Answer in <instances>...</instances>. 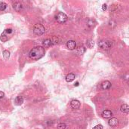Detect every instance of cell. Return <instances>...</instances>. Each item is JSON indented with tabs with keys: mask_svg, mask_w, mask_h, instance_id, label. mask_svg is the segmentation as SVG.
<instances>
[{
	"mask_svg": "<svg viewBox=\"0 0 129 129\" xmlns=\"http://www.w3.org/2000/svg\"><path fill=\"white\" fill-rule=\"evenodd\" d=\"M58 37L56 36H53L51 37V39H47L43 41L42 42V46L43 48H47V47H49L51 46V45H56L58 44Z\"/></svg>",
	"mask_w": 129,
	"mask_h": 129,
	"instance_id": "obj_2",
	"label": "cell"
},
{
	"mask_svg": "<svg viewBox=\"0 0 129 129\" xmlns=\"http://www.w3.org/2000/svg\"><path fill=\"white\" fill-rule=\"evenodd\" d=\"M67 47L68 49H70V50H73V49H75V47H76V43H75V42L73 40H69L67 42Z\"/></svg>",
	"mask_w": 129,
	"mask_h": 129,
	"instance_id": "obj_8",
	"label": "cell"
},
{
	"mask_svg": "<svg viewBox=\"0 0 129 129\" xmlns=\"http://www.w3.org/2000/svg\"><path fill=\"white\" fill-rule=\"evenodd\" d=\"M0 39H1V41L2 42H6L8 40V36L6 35L5 33H2L1 35V37H0Z\"/></svg>",
	"mask_w": 129,
	"mask_h": 129,
	"instance_id": "obj_19",
	"label": "cell"
},
{
	"mask_svg": "<svg viewBox=\"0 0 129 129\" xmlns=\"http://www.w3.org/2000/svg\"><path fill=\"white\" fill-rule=\"evenodd\" d=\"M104 127L102 125H96L95 127H94L92 129H103Z\"/></svg>",
	"mask_w": 129,
	"mask_h": 129,
	"instance_id": "obj_24",
	"label": "cell"
},
{
	"mask_svg": "<svg viewBox=\"0 0 129 129\" xmlns=\"http://www.w3.org/2000/svg\"><path fill=\"white\" fill-rule=\"evenodd\" d=\"M45 32V26L41 24H37L34 26L33 27V33L37 36H42L43 35Z\"/></svg>",
	"mask_w": 129,
	"mask_h": 129,
	"instance_id": "obj_3",
	"label": "cell"
},
{
	"mask_svg": "<svg viewBox=\"0 0 129 129\" xmlns=\"http://www.w3.org/2000/svg\"><path fill=\"white\" fill-rule=\"evenodd\" d=\"M45 48L42 46H37L33 48L29 53V57L30 59L34 60H38L45 55Z\"/></svg>",
	"mask_w": 129,
	"mask_h": 129,
	"instance_id": "obj_1",
	"label": "cell"
},
{
	"mask_svg": "<svg viewBox=\"0 0 129 129\" xmlns=\"http://www.w3.org/2000/svg\"><path fill=\"white\" fill-rule=\"evenodd\" d=\"M121 111L123 113H128L129 112V107L128 104H123L122 107H121Z\"/></svg>",
	"mask_w": 129,
	"mask_h": 129,
	"instance_id": "obj_14",
	"label": "cell"
},
{
	"mask_svg": "<svg viewBox=\"0 0 129 129\" xmlns=\"http://www.w3.org/2000/svg\"><path fill=\"white\" fill-rule=\"evenodd\" d=\"M13 8L15 11H17V12H21V11H22L23 9H24V7H23L22 4L19 2H15L13 4Z\"/></svg>",
	"mask_w": 129,
	"mask_h": 129,
	"instance_id": "obj_6",
	"label": "cell"
},
{
	"mask_svg": "<svg viewBox=\"0 0 129 129\" xmlns=\"http://www.w3.org/2000/svg\"><path fill=\"white\" fill-rule=\"evenodd\" d=\"M101 88L103 90H108L111 88V82L109 81H104L102 82Z\"/></svg>",
	"mask_w": 129,
	"mask_h": 129,
	"instance_id": "obj_10",
	"label": "cell"
},
{
	"mask_svg": "<svg viewBox=\"0 0 129 129\" xmlns=\"http://www.w3.org/2000/svg\"><path fill=\"white\" fill-rule=\"evenodd\" d=\"M75 75L74 73H69L68 75H67L65 79H66V81L67 82H71L75 79Z\"/></svg>",
	"mask_w": 129,
	"mask_h": 129,
	"instance_id": "obj_13",
	"label": "cell"
},
{
	"mask_svg": "<svg viewBox=\"0 0 129 129\" xmlns=\"http://www.w3.org/2000/svg\"><path fill=\"white\" fill-rule=\"evenodd\" d=\"M94 22L92 20H89V21H88V26H91V27H93V26H94Z\"/></svg>",
	"mask_w": 129,
	"mask_h": 129,
	"instance_id": "obj_22",
	"label": "cell"
},
{
	"mask_svg": "<svg viewBox=\"0 0 129 129\" xmlns=\"http://www.w3.org/2000/svg\"><path fill=\"white\" fill-rule=\"evenodd\" d=\"M112 116V112L110 110H108V109L104 110L103 112H102V116H103L104 119H109L111 118Z\"/></svg>",
	"mask_w": 129,
	"mask_h": 129,
	"instance_id": "obj_11",
	"label": "cell"
},
{
	"mask_svg": "<svg viewBox=\"0 0 129 129\" xmlns=\"http://www.w3.org/2000/svg\"><path fill=\"white\" fill-rule=\"evenodd\" d=\"M98 45L104 50H109L112 47V42L109 40H101L98 42Z\"/></svg>",
	"mask_w": 129,
	"mask_h": 129,
	"instance_id": "obj_4",
	"label": "cell"
},
{
	"mask_svg": "<svg viewBox=\"0 0 129 129\" xmlns=\"http://www.w3.org/2000/svg\"><path fill=\"white\" fill-rule=\"evenodd\" d=\"M58 129H66V125L64 123H59L58 125Z\"/></svg>",
	"mask_w": 129,
	"mask_h": 129,
	"instance_id": "obj_20",
	"label": "cell"
},
{
	"mask_svg": "<svg viewBox=\"0 0 129 129\" xmlns=\"http://www.w3.org/2000/svg\"><path fill=\"white\" fill-rule=\"evenodd\" d=\"M7 8V4L5 2H1L0 3V11H3Z\"/></svg>",
	"mask_w": 129,
	"mask_h": 129,
	"instance_id": "obj_18",
	"label": "cell"
},
{
	"mask_svg": "<svg viewBox=\"0 0 129 129\" xmlns=\"http://www.w3.org/2000/svg\"><path fill=\"white\" fill-rule=\"evenodd\" d=\"M57 22H58L59 24H64L67 21V15L63 13V12H59L58 14H57V16L55 17Z\"/></svg>",
	"mask_w": 129,
	"mask_h": 129,
	"instance_id": "obj_5",
	"label": "cell"
},
{
	"mask_svg": "<svg viewBox=\"0 0 129 129\" xmlns=\"http://www.w3.org/2000/svg\"><path fill=\"white\" fill-rule=\"evenodd\" d=\"M4 96H5V94H4V92H1V91H0V99L3 98Z\"/></svg>",
	"mask_w": 129,
	"mask_h": 129,
	"instance_id": "obj_26",
	"label": "cell"
},
{
	"mask_svg": "<svg viewBox=\"0 0 129 129\" xmlns=\"http://www.w3.org/2000/svg\"><path fill=\"white\" fill-rule=\"evenodd\" d=\"M13 32V30L11 29H6L5 31H4V33H5L6 35L7 34H11V33H12Z\"/></svg>",
	"mask_w": 129,
	"mask_h": 129,
	"instance_id": "obj_21",
	"label": "cell"
},
{
	"mask_svg": "<svg viewBox=\"0 0 129 129\" xmlns=\"http://www.w3.org/2000/svg\"><path fill=\"white\" fill-rule=\"evenodd\" d=\"M75 86H78V85H79V82H77L76 83H75Z\"/></svg>",
	"mask_w": 129,
	"mask_h": 129,
	"instance_id": "obj_27",
	"label": "cell"
},
{
	"mask_svg": "<svg viewBox=\"0 0 129 129\" xmlns=\"http://www.w3.org/2000/svg\"><path fill=\"white\" fill-rule=\"evenodd\" d=\"M14 103L17 106H20L23 103H24V97L22 96H17L14 100Z\"/></svg>",
	"mask_w": 129,
	"mask_h": 129,
	"instance_id": "obj_12",
	"label": "cell"
},
{
	"mask_svg": "<svg viewBox=\"0 0 129 129\" xmlns=\"http://www.w3.org/2000/svg\"><path fill=\"white\" fill-rule=\"evenodd\" d=\"M117 8H118V5H112L111 7H110V11H116L117 9Z\"/></svg>",
	"mask_w": 129,
	"mask_h": 129,
	"instance_id": "obj_23",
	"label": "cell"
},
{
	"mask_svg": "<svg viewBox=\"0 0 129 129\" xmlns=\"http://www.w3.org/2000/svg\"><path fill=\"white\" fill-rule=\"evenodd\" d=\"M3 58L5 60H8L10 58V53L8 51H3Z\"/></svg>",
	"mask_w": 129,
	"mask_h": 129,
	"instance_id": "obj_16",
	"label": "cell"
},
{
	"mask_svg": "<svg viewBox=\"0 0 129 129\" xmlns=\"http://www.w3.org/2000/svg\"><path fill=\"white\" fill-rule=\"evenodd\" d=\"M85 52V47H83V46L79 47V48H78V50H77V54H79V55L83 54Z\"/></svg>",
	"mask_w": 129,
	"mask_h": 129,
	"instance_id": "obj_15",
	"label": "cell"
},
{
	"mask_svg": "<svg viewBox=\"0 0 129 129\" xmlns=\"http://www.w3.org/2000/svg\"><path fill=\"white\" fill-rule=\"evenodd\" d=\"M70 106L71 107L74 109H77L80 107L81 106V103L79 102L78 100H73L70 102Z\"/></svg>",
	"mask_w": 129,
	"mask_h": 129,
	"instance_id": "obj_7",
	"label": "cell"
},
{
	"mask_svg": "<svg viewBox=\"0 0 129 129\" xmlns=\"http://www.w3.org/2000/svg\"><path fill=\"white\" fill-rule=\"evenodd\" d=\"M86 44H87V47L88 48H92L94 47V41L92 39H88L87 41Z\"/></svg>",
	"mask_w": 129,
	"mask_h": 129,
	"instance_id": "obj_17",
	"label": "cell"
},
{
	"mask_svg": "<svg viewBox=\"0 0 129 129\" xmlns=\"http://www.w3.org/2000/svg\"><path fill=\"white\" fill-rule=\"evenodd\" d=\"M108 124H109V125L110 126V127L114 128V127H116V126L118 125V124H119V120L117 119L116 118H111L109 120Z\"/></svg>",
	"mask_w": 129,
	"mask_h": 129,
	"instance_id": "obj_9",
	"label": "cell"
},
{
	"mask_svg": "<svg viewBox=\"0 0 129 129\" xmlns=\"http://www.w3.org/2000/svg\"><path fill=\"white\" fill-rule=\"evenodd\" d=\"M102 9H103V11H106L107 9V5L106 4H104L103 6H102Z\"/></svg>",
	"mask_w": 129,
	"mask_h": 129,
	"instance_id": "obj_25",
	"label": "cell"
}]
</instances>
